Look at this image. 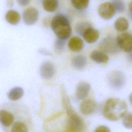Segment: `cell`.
<instances>
[{
    "label": "cell",
    "mask_w": 132,
    "mask_h": 132,
    "mask_svg": "<svg viewBox=\"0 0 132 132\" xmlns=\"http://www.w3.org/2000/svg\"><path fill=\"white\" fill-rule=\"evenodd\" d=\"M55 72L56 69L55 65L50 61H45L40 66V75L44 79H51L54 76Z\"/></svg>",
    "instance_id": "30bf717a"
},
{
    "label": "cell",
    "mask_w": 132,
    "mask_h": 132,
    "mask_svg": "<svg viewBox=\"0 0 132 132\" xmlns=\"http://www.w3.org/2000/svg\"><path fill=\"white\" fill-rule=\"evenodd\" d=\"M68 46L73 52H79L82 50L84 46L82 40L78 37H73L69 41Z\"/></svg>",
    "instance_id": "9a60e30c"
},
{
    "label": "cell",
    "mask_w": 132,
    "mask_h": 132,
    "mask_svg": "<svg viewBox=\"0 0 132 132\" xmlns=\"http://www.w3.org/2000/svg\"><path fill=\"white\" fill-rule=\"evenodd\" d=\"M65 40H63V39H59L57 40V41H56L55 43V50L57 52H61L63 48H64V46L65 45Z\"/></svg>",
    "instance_id": "484cf974"
},
{
    "label": "cell",
    "mask_w": 132,
    "mask_h": 132,
    "mask_svg": "<svg viewBox=\"0 0 132 132\" xmlns=\"http://www.w3.org/2000/svg\"><path fill=\"white\" fill-rule=\"evenodd\" d=\"M114 28L118 31L124 32L129 27V23L128 20L124 17L118 18L114 23Z\"/></svg>",
    "instance_id": "ac0fdd59"
},
{
    "label": "cell",
    "mask_w": 132,
    "mask_h": 132,
    "mask_svg": "<svg viewBox=\"0 0 132 132\" xmlns=\"http://www.w3.org/2000/svg\"><path fill=\"white\" fill-rule=\"evenodd\" d=\"M14 120V116L12 112L5 109L0 110V123L4 126L9 127L13 124Z\"/></svg>",
    "instance_id": "5bb4252c"
},
{
    "label": "cell",
    "mask_w": 132,
    "mask_h": 132,
    "mask_svg": "<svg viewBox=\"0 0 132 132\" xmlns=\"http://www.w3.org/2000/svg\"><path fill=\"white\" fill-rule=\"evenodd\" d=\"M42 6L45 11L54 12L59 7V1L58 0H43Z\"/></svg>",
    "instance_id": "44dd1931"
},
{
    "label": "cell",
    "mask_w": 132,
    "mask_h": 132,
    "mask_svg": "<svg viewBox=\"0 0 132 132\" xmlns=\"http://www.w3.org/2000/svg\"><path fill=\"white\" fill-rule=\"evenodd\" d=\"M90 57L94 61L100 63H106L109 60L108 56L105 53L97 50L93 51L90 55Z\"/></svg>",
    "instance_id": "2e32d148"
},
{
    "label": "cell",
    "mask_w": 132,
    "mask_h": 132,
    "mask_svg": "<svg viewBox=\"0 0 132 132\" xmlns=\"http://www.w3.org/2000/svg\"><path fill=\"white\" fill-rule=\"evenodd\" d=\"M94 132H111L109 128L105 125H100L97 126Z\"/></svg>",
    "instance_id": "4316f807"
},
{
    "label": "cell",
    "mask_w": 132,
    "mask_h": 132,
    "mask_svg": "<svg viewBox=\"0 0 132 132\" xmlns=\"http://www.w3.org/2000/svg\"><path fill=\"white\" fill-rule=\"evenodd\" d=\"M96 108L97 104L92 98H87L83 100L79 105L80 111L85 116H88L93 113Z\"/></svg>",
    "instance_id": "9c48e42d"
},
{
    "label": "cell",
    "mask_w": 132,
    "mask_h": 132,
    "mask_svg": "<svg viewBox=\"0 0 132 132\" xmlns=\"http://www.w3.org/2000/svg\"><path fill=\"white\" fill-rule=\"evenodd\" d=\"M67 106L68 114V127L72 132H80L84 128V122L82 119L74 111L70 105Z\"/></svg>",
    "instance_id": "3957f363"
},
{
    "label": "cell",
    "mask_w": 132,
    "mask_h": 132,
    "mask_svg": "<svg viewBox=\"0 0 132 132\" xmlns=\"http://www.w3.org/2000/svg\"><path fill=\"white\" fill-rule=\"evenodd\" d=\"M131 113L130 112H127L123 116V124L127 128L130 129L132 127V120H131Z\"/></svg>",
    "instance_id": "cb8c5ba5"
},
{
    "label": "cell",
    "mask_w": 132,
    "mask_h": 132,
    "mask_svg": "<svg viewBox=\"0 0 132 132\" xmlns=\"http://www.w3.org/2000/svg\"><path fill=\"white\" fill-rule=\"evenodd\" d=\"M90 26H91L89 22H80L76 24L75 26V31L77 34L82 36L85 30Z\"/></svg>",
    "instance_id": "603a6c76"
},
{
    "label": "cell",
    "mask_w": 132,
    "mask_h": 132,
    "mask_svg": "<svg viewBox=\"0 0 132 132\" xmlns=\"http://www.w3.org/2000/svg\"><path fill=\"white\" fill-rule=\"evenodd\" d=\"M51 26L53 32L59 39L66 40L71 35L72 28L69 21L62 14L55 15L51 21Z\"/></svg>",
    "instance_id": "7a4b0ae2"
},
{
    "label": "cell",
    "mask_w": 132,
    "mask_h": 132,
    "mask_svg": "<svg viewBox=\"0 0 132 132\" xmlns=\"http://www.w3.org/2000/svg\"><path fill=\"white\" fill-rule=\"evenodd\" d=\"M100 49L106 52L110 53H116L119 48L117 40L112 37H107L102 41L100 45Z\"/></svg>",
    "instance_id": "52a82bcc"
},
{
    "label": "cell",
    "mask_w": 132,
    "mask_h": 132,
    "mask_svg": "<svg viewBox=\"0 0 132 132\" xmlns=\"http://www.w3.org/2000/svg\"><path fill=\"white\" fill-rule=\"evenodd\" d=\"M6 21L11 25L18 24L21 20L20 14L18 12L14 10H10L7 12L5 15Z\"/></svg>",
    "instance_id": "e0dca14e"
},
{
    "label": "cell",
    "mask_w": 132,
    "mask_h": 132,
    "mask_svg": "<svg viewBox=\"0 0 132 132\" xmlns=\"http://www.w3.org/2000/svg\"><path fill=\"white\" fill-rule=\"evenodd\" d=\"M30 124V117L21 120H17L13 123L10 132H29Z\"/></svg>",
    "instance_id": "8fae6325"
},
{
    "label": "cell",
    "mask_w": 132,
    "mask_h": 132,
    "mask_svg": "<svg viewBox=\"0 0 132 132\" xmlns=\"http://www.w3.org/2000/svg\"><path fill=\"white\" fill-rule=\"evenodd\" d=\"M116 13V10L111 3L105 2L98 6V15L104 20L111 19L114 16Z\"/></svg>",
    "instance_id": "8992f818"
},
{
    "label": "cell",
    "mask_w": 132,
    "mask_h": 132,
    "mask_svg": "<svg viewBox=\"0 0 132 132\" xmlns=\"http://www.w3.org/2000/svg\"><path fill=\"white\" fill-rule=\"evenodd\" d=\"M72 63L75 69L81 70L86 67L87 59L86 57L82 55H78L73 58Z\"/></svg>",
    "instance_id": "ffe728a7"
},
{
    "label": "cell",
    "mask_w": 132,
    "mask_h": 132,
    "mask_svg": "<svg viewBox=\"0 0 132 132\" xmlns=\"http://www.w3.org/2000/svg\"><path fill=\"white\" fill-rule=\"evenodd\" d=\"M71 3L75 9L82 10L88 7L89 0H71Z\"/></svg>",
    "instance_id": "7402d4cb"
},
{
    "label": "cell",
    "mask_w": 132,
    "mask_h": 132,
    "mask_svg": "<svg viewBox=\"0 0 132 132\" xmlns=\"http://www.w3.org/2000/svg\"><path fill=\"white\" fill-rule=\"evenodd\" d=\"M18 3L22 6H26L30 2V0H16Z\"/></svg>",
    "instance_id": "83f0119b"
},
{
    "label": "cell",
    "mask_w": 132,
    "mask_h": 132,
    "mask_svg": "<svg viewBox=\"0 0 132 132\" xmlns=\"http://www.w3.org/2000/svg\"><path fill=\"white\" fill-rule=\"evenodd\" d=\"M127 112V104L125 101L119 98H110L105 103L104 116L112 121H118L122 118Z\"/></svg>",
    "instance_id": "6da1fadb"
},
{
    "label": "cell",
    "mask_w": 132,
    "mask_h": 132,
    "mask_svg": "<svg viewBox=\"0 0 132 132\" xmlns=\"http://www.w3.org/2000/svg\"><path fill=\"white\" fill-rule=\"evenodd\" d=\"M24 95V90L22 87H15L11 89L8 93V97L11 101H17Z\"/></svg>",
    "instance_id": "d6986e66"
},
{
    "label": "cell",
    "mask_w": 132,
    "mask_h": 132,
    "mask_svg": "<svg viewBox=\"0 0 132 132\" xmlns=\"http://www.w3.org/2000/svg\"><path fill=\"white\" fill-rule=\"evenodd\" d=\"M116 40L119 47L122 51L127 53L131 51L132 37L131 34L122 32L118 35Z\"/></svg>",
    "instance_id": "5b68a950"
},
{
    "label": "cell",
    "mask_w": 132,
    "mask_h": 132,
    "mask_svg": "<svg viewBox=\"0 0 132 132\" xmlns=\"http://www.w3.org/2000/svg\"><path fill=\"white\" fill-rule=\"evenodd\" d=\"M7 5L9 7H12L13 5V4H14L13 0H7Z\"/></svg>",
    "instance_id": "f1b7e54d"
},
{
    "label": "cell",
    "mask_w": 132,
    "mask_h": 132,
    "mask_svg": "<svg viewBox=\"0 0 132 132\" xmlns=\"http://www.w3.org/2000/svg\"><path fill=\"white\" fill-rule=\"evenodd\" d=\"M84 40L88 43H93L97 41L100 37L99 31L90 26L87 28L82 35Z\"/></svg>",
    "instance_id": "4fadbf2b"
},
{
    "label": "cell",
    "mask_w": 132,
    "mask_h": 132,
    "mask_svg": "<svg viewBox=\"0 0 132 132\" xmlns=\"http://www.w3.org/2000/svg\"><path fill=\"white\" fill-rule=\"evenodd\" d=\"M90 85L87 82L84 81H80L77 87L75 92L76 97L78 100H83L88 95L90 90Z\"/></svg>",
    "instance_id": "7c38bea8"
},
{
    "label": "cell",
    "mask_w": 132,
    "mask_h": 132,
    "mask_svg": "<svg viewBox=\"0 0 132 132\" xmlns=\"http://www.w3.org/2000/svg\"><path fill=\"white\" fill-rule=\"evenodd\" d=\"M38 10L34 7H29L23 11V19L24 22L27 25L35 24L38 21Z\"/></svg>",
    "instance_id": "ba28073f"
},
{
    "label": "cell",
    "mask_w": 132,
    "mask_h": 132,
    "mask_svg": "<svg viewBox=\"0 0 132 132\" xmlns=\"http://www.w3.org/2000/svg\"><path fill=\"white\" fill-rule=\"evenodd\" d=\"M108 79L111 88L116 89H120L124 85L126 78L121 71H113L109 74Z\"/></svg>",
    "instance_id": "277c9868"
},
{
    "label": "cell",
    "mask_w": 132,
    "mask_h": 132,
    "mask_svg": "<svg viewBox=\"0 0 132 132\" xmlns=\"http://www.w3.org/2000/svg\"><path fill=\"white\" fill-rule=\"evenodd\" d=\"M111 4L113 5L116 11L121 13L124 11L125 7L124 2L122 0H113Z\"/></svg>",
    "instance_id": "d4e9b609"
}]
</instances>
